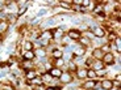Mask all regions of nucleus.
<instances>
[{
  "label": "nucleus",
  "mask_w": 121,
  "mask_h": 90,
  "mask_svg": "<svg viewBox=\"0 0 121 90\" xmlns=\"http://www.w3.org/2000/svg\"><path fill=\"white\" fill-rule=\"evenodd\" d=\"M49 73H50V76L52 77H55V78H59L60 75H62V71H60L59 68H55V67H53L50 71H49Z\"/></svg>",
  "instance_id": "nucleus-11"
},
{
  "label": "nucleus",
  "mask_w": 121,
  "mask_h": 90,
  "mask_svg": "<svg viewBox=\"0 0 121 90\" xmlns=\"http://www.w3.org/2000/svg\"><path fill=\"white\" fill-rule=\"evenodd\" d=\"M104 54H105V52H104L101 48H95L94 51H92V56L95 57V60H101L104 56Z\"/></svg>",
  "instance_id": "nucleus-8"
},
{
  "label": "nucleus",
  "mask_w": 121,
  "mask_h": 90,
  "mask_svg": "<svg viewBox=\"0 0 121 90\" xmlns=\"http://www.w3.org/2000/svg\"><path fill=\"white\" fill-rule=\"evenodd\" d=\"M54 24V20H48V25H52Z\"/></svg>",
  "instance_id": "nucleus-38"
},
{
  "label": "nucleus",
  "mask_w": 121,
  "mask_h": 90,
  "mask_svg": "<svg viewBox=\"0 0 121 90\" xmlns=\"http://www.w3.org/2000/svg\"><path fill=\"white\" fill-rule=\"evenodd\" d=\"M32 85H37V86H42V85H43L42 78H39V77L33 78V80H32Z\"/></svg>",
  "instance_id": "nucleus-21"
},
{
  "label": "nucleus",
  "mask_w": 121,
  "mask_h": 90,
  "mask_svg": "<svg viewBox=\"0 0 121 90\" xmlns=\"http://www.w3.org/2000/svg\"><path fill=\"white\" fill-rule=\"evenodd\" d=\"M97 85V81L96 80H88V81H86L84 84H83V87H84L86 90H91V89H95V86Z\"/></svg>",
  "instance_id": "nucleus-7"
},
{
  "label": "nucleus",
  "mask_w": 121,
  "mask_h": 90,
  "mask_svg": "<svg viewBox=\"0 0 121 90\" xmlns=\"http://www.w3.org/2000/svg\"><path fill=\"white\" fill-rule=\"evenodd\" d=\"M21 68L24 69L25 72H28V71H32V68H33V60H24V59H22Z\"/></svg>",
  "instance_id": "nucleus-6"
},
{
  "label": "nucleus",
  "mask_w": 121,
  "mask_h": 90,
  "mask_svg": "<svg viewBox=\"0 0 121 90\" xmlns=\"http://www.w3.org/2000/svg\"><path fill=\"white\" fill-rule=\"evenodd\" d=\"M4 8H5V7H4V3H0V12H3Z\"/></svg>",
  "instance_id": "nucleus-36"
},
{
  "label": "nucleus",
  "mask_w": 121,
  "mask_h": 90,
  "mask_svg": "<svg viewBox=\"0 0 121 90\" xmlns=\"http://www.w3.org/2000/svg\"><path fill=\"white\" fill-rule=\"evenodd\" d=\"M7 27H8V22L7 21H0V33L5 31Z\"/></svg>",
  "instance_id": "nucleus-22"
},
{
  "label": "nucleus",
  "mask_w": 121,
  "mask_h": 90,
  "mask_svg": "<svg viewBox=\"0 0 121 90\" xmlns=\"http://www.w3.org/2000/svg\"><path fill=\"white\" fill-rule=\"evenodd\" d=\"M67 37H69L70 39H73V41H79V39L82 38V33L76 29H71V30H69Z\"/></svg>",
  "instance_id": "nucleus-2"
},
{
  "label": "nucleus",
  "mask_w": 121,
  "mask_h": 90,
  "mask_svg": "<svg viewBox=\"0 0 121 90\" xmlns=\"http://www.w3.org/2000/svg\"><path fill=\"white\" fill-rule=\"evenodd\" d=\"M25 77L28 78V80H33V78H36L37 77V73H36V71H28V72H25Z\"/></svg>",
  "instance_id": "nucleus-17"
},
{
  "label": "nucleus",
  "mask_w": 121,
  "mask_h": 90,
  "mask_svg": "<svg viewBox=\"0 0 121 90\" xmlns=\"http://www.w3.org/2000/svg\"><path fill=\"white\" fill-rule=\"evenodd\" d=\"M45 12H46L45 9H42V11H39V12H38V16H42V15H45Z\"/></svg>",
  "instance_id": "nucleus-37"
},
{
  "label": "nucleus",
  "mask_w": 121,
  "mask_h": 90,
  "mask_svg": "<svg viewBox=\"0 0 121 90\" xmlns=\"http://www.w3.org/2000/svg\"><path fill=\"white\" fill-rule=\"evenodd\" d=\"M76 76H78L80 80L86 78V77H87V69H84V68H78V69H76Z\"/></svg>",
  "instance_id": "nucleus-13"
},
{
  "label": "nucleus",
  "mask_w": 121,
  "mask_h": 90,
  "mask_svg": "<svg viewBox=\"0 0 121 90\" xmlns=\"http://www.w3.org/2000/svg\"><path fill=\"white\" fill-rule=\"evenodd\" d=\"M34 54H36V57H37V55H39V56H43V55H45V50H42V48H38L37 51H34Z\"/></svg>",
  "instance_id": "nucleus-28"
},
{
  "label": "nucleus",
  "mask_w": 121,
  "mask_h": 90,
  "mask_svg": "<svg viewBox=\"0 0 121 90\" xmlns=\"http://www.w3.org/2000/svg\"><path fill=\"white\" fill-rule=\"evenodd\" d=\"M22 57H24V60H34L36 59V54H34V51H25Z\"/></svg>",
  "instance_id": "nucleus-15"
},
{
  "label": "nucleus",
  "mask_w": 121,
  "mask_h": 90,
  "mask_svg": "<svg viewBox=\"0 0 121 90\" xmlns=\"http://www.w3.org/2000/svg\"><path fill=\"white\" fill-rule=\"evenodd\" d=\"M91 1L90 0H82L80 1V7H83V8H87V7H90Z\"/></svg>",
  "instance_id": "nucleus-26"
},
{
  "label": "nucleus",
  "mask_w": 121,
  "mask_h": 90,
  "mask_svg": "<svg viewBox=\"0 0 121 90\" xmlns=\"http://www.w3.org/2000/svg\"><path fill=\"white\" fill-rule=\"evenodd\" d=\"M96 76H97L96 71H94V69H87V77L90 78V80H94Z\"/></svg>",
  "instance_id": "nucleus-20"
},
{
  "label": "nucleus",
  "mask_w": 121,
  "mask_h": 90,
  "mask_svg": "<svg viewBox=\"0 0 121 90\" xmlns=\"http://www.w3.org/2000/svg\"><path fill=\"white\" fill-rule=\"evenodd\" d=\"M74 54L78 55V56H82V55L86 54V47H83V46H78V47L74 50Z\"/></svg>",
  "instance_id": "nucleus-16"
},
{
  "label": "nucleus",
  "mask_w": 121,
  "mask_h": 90,
  "mask_svg": "<svg viewBox=\"0 0 121 90\" xmlns=\"http://www.w3.org/2000/svg\"><path fill=\"white\" fill-rule=\"evenodd\" d=\"M79 43H80V46H83V47H84V46H88V45H90V39L86 38V37H84V39L80 38V39H79Z\"/></svg>",
  "instance_id": "nucleus-23"
},
{
  "label": "nucleus",
  "mask_w": 121,
  "mask_h": 90,
  "mask_svg": "<svg viewBox=\"0 0 121 90\" xmlns=\"http://www.w3.org/2000/svg\"><path fill=\"white\" fill-rule=\"evenodd\" d=\"M24 48H25V51H33L34 46H33V43L30 42V41H26V42L24 43Z\"/></svg>",
  "instance_id": "nucleus-19"
},
{
  "label": "nucleus",
  "mask_w": 121,
  "mask_h": 90,
  "mask_svg": "<svg viewBox=\"0 0 121 90\" xmlns=\"http://www.w3.org/2000/svg\"><path fill=\"white\" fill-rule=\"evenodd\" d=\"M120 81H121V75L118 73V75L116 76V82H117V84H120Z\"/></svg>",
  "instance_id": "nucleus-33"
},
{
  "label": "nucleus",
  "mask_w": 121,
  "mask_h": 90,
  "mask_svg": "<svg viewBox=\"0 0 121 90\" xmlns=\"http://www.w3.org/2000/svg\"><path fill=\"white\" fill-rule=\"evenodd\" d=\"M92 34H94L95 37H97V38H103V37L105 35V31H104L103 27H100V26H95L94 29H92Z\"/></svg>",
  "instance_id": "nucleus-5"
},
{
  "label": "nucleus",
  "mask_w": 121,
  "mask_h": 90,
  "mask_svg": "<svg viewBox=\"0 0 121 90\" xmlns=\"http://www.w3.org/2000/svg\"><path fill=\"white\" fill-rule=\"evenodd\" d=\"M115 43H116V47H117V51L120 52V48H121V41H120V38H116L115 39Z\"/></svg>",
  "instance_id": "nucleus-27"
},
{
  "label": "nucleus",
  "mask_w": 121,
  "mask_h": 90,
  "mask_svg": "<svg viewBox=\"0 0 121 90\" xmlns=\"http://www.w3.org/2000/svg\"><path fill=\"white\" fill-rule=\"evenodd\" d=\"M59 80H60L62 84H70L71 80H73V76H71V73H69V72H62Z\"/></svg>",
  "instance_id": "nucleus-4"
},
{
  "label": "nucleus",
  "mask_w": 121,
  "mask_h": 90,
  "mask_svg": "<svg viewBox=\"0 0 121 90\" xmlns=\"http://www.w3.org/2000/svg\"><path fill=\"white\" fill-rule=\"evenodd\" d=\"M100 86H101L103 90H109V89H112L113 87V82L111 81V80H103L101 84H100Z\"/></svg>",
  "instance_id": "nucleus-10"
},
{
  "label": "nucleus",
  "mask_w": 121,
  "mask_h": 90,
  "mask_svg": "<svg viewBox=\"0 0 121 90\" xmlns=\"http://www.w3.org/2000/svg\"><path fill=\"white\" fill-rule=\"evenodd\" d=\"M101 61H103L104 65H112L115 63V55L112 52H105L103 59H101Z\"/></svg>",
  "instance_id": "nucleus-1"
},
{
  "label": "nucleus",
  "mask_w": 121,
  "mask_h": 90,
  "mask_svg": "<svg viewBox=\"0 0 121 90\" xmlns=\"http://www.w3.org/2000/svg\"><path fill=\"white\" fill-rule=\"evenodd\" d=\"M28 11V4H25V5H22V7H20V8H18V11H17V17H21L22 15H24L25 12H26Z\"/></svg>",
  "instance_id": "nucleus-18"
},
{
  "label": "nucleus",
  "mask_w": 121,
  "mask_h": 90,
  "mask_svg": "<svg viewBox=\"0 0 121 90\" xmlns=\"http://www.w3.org/2000/svg\"><path fill=\"white\" fill-rule=\"evenodd\" d=\"M109 90H120V87H116V89H115V87H112V89H109Z\"/></svg>",
  "instance_id": "nucleus-39"
},
{
  "label": "nucleus",
  "mask_w": 121,
  "mask_h": 90,
  "mask_svg": "<svg viewBox=\"0 0 121 90\" xmlns=\"http://www.w3.org/2000/svg\"><path fill=\"white\" fill-rule=\"evenodd\" d=\"M92 63H94V59H92V57H90V59H88L87 61H86V65H91Z\"/></svg>",
  "instance_id": "nucleus-31"
},
{
  "label": "nucleus",
  "mask_w": 121,
  "mask_h": 90,
  "mask_svg": "<svg viewBox=\"0 0 121 90\" xmlns=\"http://www.w3.org/2000/svg\"><path fill=\"white\" fill-rule=\"evenodd\" d=\"M41 78H42V80H45V81H52V80H53L54 77H52V76H50V73L48 72V73H43Z\"/></svg>",
  "instance_id": "nucleus-25"
},
{
  "label": "nucleus",
  "mask_w": 121,
  "mask_h": 90,
  "mask_svg": "<svg viewBox=\"0 0 121 90\" xmlns=\"http://www.w3.org/2000/svg\"><path fill=\"white\" fill-rule=\"evenodd\" d=\"M67 67H69V68L71 69V71H75V72H76V69H78V67H76V64H74L73 61H71V63H69V64H67Z\"/></svg>",
  "instance_id": "nucleus-29"
},
{
  "label": "nucleus",
  "mask_w": 121,
  "mask_h": 90,
  "mask_svg": "<svg viewBox=\"0 0 121 90\" xmlns=\"http://www.w3.org/2000/svg\"><path fill=\"white\" fill-rule=\"evenodd\" d=\"M39 41H46V42H49L50 39H53V30H45V31H42V33L39 34L38 37Z\"/></svg>",
  "instance_id": "nucleus-3"
},
{
  "label": "nucleus",
  "mask_w": 121,
  "mask_h": 90,
  "mask_svg": "<svg viewBox=\"0 0 121 90\" xmlns=\"http://www.w3.org/2000/svg\"><path fill=\"white\" fill-rule=\"evenodd\" d=\"M101 50H103V51H104V52H105V51H107V50H109V46H108V45H104V46H103V47H101Z\"/></svg>",
  "instance_id": "nucleus-34"
},
{
  "label": "nucleus",
  "mask_w": 121,
  "mask_h": 90,
  "mask_svg": "<svg viewBox=\"0 0 121 90\" xmlns=\"http://www.w3.org/2000/svg\"><path fill=\"white\" fill-rule=\"evenodd\" d=\"M52 56H53V59H62L63 52H62V50H59V48H53L52 50Z\"/></svg>",
  "instance_id": "nucleus-12"
},
{
  "label": "nucleus",
  "mask_w": 121,
  "mask_h": 90,
  "mask_svg": "<svg viewBox=\"0 0 121 90\" xmlns=\"http://www.w3.org/2000/svg\"><path fill=\"white\" fill-rule=\"evenodd\" d=\"M116 38H117V37H116L115 33H109V35H108V39H109V41H115Z\"/></svg>",
  "instance_id": "nucleus-30"
},
{
  "label": "nucleus",
  "mask_w": 121,
  "mask_h": 90,
  "mask_svg": "<svg viewBox=\"0 0 121 90\" xmlns=\"http://www.w3.org/2000/svg\"><path fill=\"white\" fill-rule=\"evenodd\" d=\"M63 35H65L63 29H60V27H55V29H53V38L54 39L63 38Z\"/></svg>",
  "instance_id": "nucleus-9"
},
{
  "label": "nucleus",
  "mask_w": 121,
  "mask_h": 90,
  "mask_svg": "<svg viewBox=\"0 0 121 90\" xmlns=\"http://www.w3.org/2000/svg\"><path fill=\"white\" fill-rule=\"evenodd\" d=\"M60 7H62V8H71V5H73V3H71V1H60Z\"/></svg>",
  "instance_id": "nucleus-24"
},
{
  "label": "nucleus",
  "mask_w": 121,
  "mask_h": 90,
  "mask_svg": "<svg viewBox=\"0 0 121 90\" xmlns=\"http://www.w3.org/2000/svg\"><path fill=\"white\" fill-rule=\"evenodd\" d=\"M9 64L8 63H0V68H5V67H8Z\"/></svg>",
  "instance_id": "nucleus-35"
},
{
  "label": "nucleus",
  "mask_w": 121,
  "mask_h": 90,
  "mask_svg": "<svg viewBox=\"0 0 121 90\" xmlns=\"http://www.w3.org/2000/svg\"><path fill=\"white\" fill-rule=\"evenodd\" d=\"M60 87L59 86H53V87H48V89H45V90H59Z\"/></svg>",
  "instance_id": "nucleus-32"
},
{
  "label": "nucleus",
  "mask_w": 121,
  "mask_h": 90,
  "mask_svg": "<svg viewBox=\"0 0 121 90\" xmlns=\"http://www.w3.org/2000/svg\"><path fill=\"white\" fill-rule=\"evenodd\" d=\"M91 69H94V71H99V69H104V64H103V61L101 60H95V63H94V65H92V68Z\"/></svg>",
  "instance_id": "nucleus-14"
}]
</instances>
